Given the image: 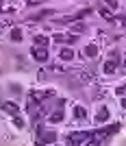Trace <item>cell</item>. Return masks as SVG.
<instances>
[{"label": "cell", "mask_w": 126, "mask_h": 146, "mask_svg": "<svg viewBox=\"0 0 126 146\" xmlns=\"http://www.w3.org/2000/svg\"><path fill=\"white\" fill-rule=\"evenodd\" d=\"M35 44H37V46H39V48H44V46L48 44V39H46V37H44V35H37V37H35Z\"/></svg>", "instance_id": "obj_11"}, {"label": "cell", "mask_w": 126, "mask_h": 146, "mask_svg": "<svg viewBox=\"0 0 126 146\" xmlns=\"http://www.w3.org/2000/svg\"><path fill=\"white\" fill-rule=\"evenodd\" d=\"M61 120H63V111H61V109H57V111L52 113V116H50V122H61Z\"/></svg>", "instance_id": "obj_7"}, {"label": "cell", "mask_w": 126, "mask_h": 146, "mask_svg": "<svg viewBox=\"0 0 126 146\" xmlns=\"http://www.w3.org/2000/svg\"><path fill=\"white\" fill-rule=\"evenodd\" d=\"M13 122H15V127H18V129H24V120H22L20 116H15V120H13Z\"/></svg>", "instance_id": "obj_12"}, {"label": "cell", "mask_w": 126, "mask_h": 146, "mask_svg": "<svg viewBox=\"0 0 126 146\" xmlns=\"http://www.w3.org/2000/svg\"><path fill=\"white\" fill-rule=\"evenodd\" d=\"M96 52H98V48L94 46V44H89V46L85 48V55H87V57H96Z\"/></svg>", "instance_id": "obj_8"}, {"label": "cell", "mask_w": 126, "mask_h": 146, "mask_svg": "<svg viewBox=\"0 0 126 146\" xmlns=\"http://www.w3.org/2000/svg\"><path fill=\"white\" fill-rule=\"evenodd\" d=\"M83 29H85L83 24H74V31H76V33H80V31H83Z\"/></svg>", "instance_id": "obj_14"}, {"label": "cell", "mask_w": 126, "mask_h": 146, "mask_svg": "<svg viewBox=\"0 0 126 146\" xmlns=\"http://www.w3.org/2000/svg\"><path fill=\"white\" fill-rule=\"evenodd\" d=\"M124 66H126V61H124Z\"/></svg>", "instance_id": "obj_16"}, {"label": "cell", "mask_w": 126, "mask_h": 146, "mask_svg": "<svg viewBox=\"0 0 126 146\" xmlns=\"http://www.w3.org/2000/svg\"><path fill=\"white\" fill-rule=\"evenodd\" d=\"M33 59L44 63V61L48 59V50H46V48H35V50H33Z\"/></svg>", "instance_id": "obj_1"}, {"label": "cell", "mask_w": 126, "mask_h": 146, "mask_svg": "<svg viewBox=\"0 0 126 146\" xmlns=\"http://www.w3.org/2000/svg\"><path fill=\"white\" fill-rule=\"evenodd\" d=\"M87 146H100V142H98V140H91V142H89Z\"/></svg>", "instance_id": "obj_15"}, {"label": "cell", "mask_w": 126, "mask_h": 146, "mask_svg": "<svg viewBox=\"0 0 126 146\" xmlns=\"http://www.w3.org/2000/svg\"><path fill=\"white\" fill-rule=\"evenodd\" d=\"M100 15H102L104 20H109V22H115V18L111 15V11H107V9H102V7H100Z\"/></svg>", "instance_id": "obj_9"}, {"label": "cell", "mask_w": 126, "mask_h": 146, "mask_svg": "<svg viewBox=\"0 0 126 146\" xmlns=\"http://www.w3.org/2000/svg\"><path fill=\"white\" fill-rule=\"evenodd\" d=\"M11 39L13 42H22V29H13L11 31Z\"/></svg>", "instance_id": "obj_6"}, {"label": "cell", "mask_w": 126, "mask_h": 146, "mask_svg": "<svg viewBox=\"0 0 126 146\" xmlns=\"http://www.w3.org/2000/svg\"><path fill=\"white\" fill-rule=\"evenodd\" d=\"M104 2H107L111 9H115V7H117V0H104Z\"/></svg>", "instance_id": "obj_13"}, {"label": "cell", "mask_w": 126, "mask_h": 146, "mask_svg": "<svg viewBox=\"0 0 126 146\" xmlns=\"http://www.w3.org/2000/svg\"><path fill=\"white\" fill-rule=\"evenodd\" d=\"M61 59H63V61H70V59H74V52H72V50H70V48H65V50H61Z\"/></svg>", "instance_id": "obj_5"}, {"label": "cell", "mask_w": 126, "mask_h": 146, "mask_svg": "<svg viewBox=\"0 0 126 146\" xmlns=\"http://www.w3.org/2000/svg\"><path fill=\"white\" fill-rule=\"evenodd\" d=\"M74 116H76L78 120H80V118H85V116H87V111H85L83 107H74Z\"/></svg>", "instance_id": "obj_10"}, {"label": "cell", "mask_w": 126, "mask_h": 146, "mask_svg": "<svg viewBox=\"0 0 126 146\" xmlns=\"http://www.w3.org/2000/svg\"><path fill=\"white\" fill-rule=\"evenodd\" d=\"M115 66H117V61H115V59H109L107 63H104V72H107V74H111V72L115 70Z\"/></svg>", "instance_id": "obj_3"}, {"label": "cell", "mask_w": 126, "mask_h": 146, "mask_svg": "<svg viewBox=\"0 0 126 146\" xmlns=\"http://www.w3.org/2000/svg\"><path fill=\"white\" fill-rule=\"evenodd\" d=\"M2 109H5L7 113H11V116H18V113H20V107L15 103H5V105H2Z\"/></svg>", "instance_id": "obj_2"}, {"label": "cell", "mask_w": 126, "mask_h": 146, "mask_svg": "<svg viewBox=\"0 0 126 146\" xmlns=\"http://www.w3.org/2000/svg\"><path fill=\"white\" fill-rule=\"evenodd\" d=\"M96 120H98V122H107V120H109V111L104 109V107H102V109L98 111V116H96Z\"/></svg>", "instance_id": "obj_4"}]
</instances>
